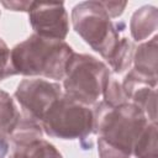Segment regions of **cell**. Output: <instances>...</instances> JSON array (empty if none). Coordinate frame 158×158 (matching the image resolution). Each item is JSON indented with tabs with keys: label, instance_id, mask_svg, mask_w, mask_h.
<instances>
[{
	"label": "cell",
	"instance_id": "cell-20",
	"mask_svg": "<svg viewBox=\"0 0 158 158\" xmlns=\"http://www.w3.org/2000/svg\"><path fill=\"white\" fill-rule=\"evenodd\" d=\"M33 1H1V4L12 11H30Z\"/></svg>",
	"mask_w": 158,
	"mask_h": 158
},
{
	"label": "cell",
	"instance_id": "cell-4",
	"mask_svg": "<svg viewBox=\"0 0 158 158\" xmlns=\"http://www.w3.org/2000/svg\"><path fill=\"white\" fill-rule=\"evenodd\" d=\"M110 77L104 62L90 54L73 53L63 78L64 94L85 106H95Z\"/></svg>",
	"mask_w": 158,
	"mask_h": 158
},
{
	"label": "cell",
	"instance_id": "cell-21",
	"mask_svg": "<svg viewBox=\"0 0 158 158\" xmlns=\"http://www.w3.org/2000/svg\"><path fill=\"white\" fill-rule=\"evenodd\" d=\"M7 151H9V144L6 139H0V158H5Z\"/></svg>",
	"mask_w": 158,
	"mask_h": 158
},
{
	"label": "cell",
	"instance_id": "cell-19",
	"mask_svg": "<svg viewBox=\"0 0 158 158\" xmlns=\"http://www.w3.org/2000/svg\"><path fill=\"white\" fill-rule=\"evenodd\" d=\"M107 15L111 17V19H115V17H118L122 15L127 2L126 1H101Z\"/></svg>",
	"mask_w": 158,
	"mask_h": 158
},
{
	"label": "cell",
	"instance_id": "cell-3",
	"mask_svg": "<svg viewBox=\"0 0 158 158\" xmlns=\"http://www.w3.org/2000/svg\"><path fill=\"white\" fill-rule=\"evenodd\" d=\"M74 31L104 59H109L120 42V27L114 23L101 1H83L72 10Z\"/></svg>",
	"mask_w": 158,
	"mask_h": 158
},
{
	"label": "cell",
	"instance_id": "cell-17",
	"mask_svg": "<svg viewBox=\"0 0 158 158\" xmlns=\"http://www.w3.org/2000/svg\"><path fill=\"white\" fill-rule=\"evenodd\" d=\"M16 75L11 63V51L2 38H0V81Z\"/></svg>",
	"mask_w": 158,
	"mask_h": 158
},
{
	"label": "cell",
	"instance_id": "cell-2",
	"mask_svg": "<svg viewBox=\"0 0 158 158\" xmlns=\"http://www.w3.org/2000/svg\"><path fill=\"white\" fill-rule=\"evenodd\" d=\"M93 112L94 133L131 156L137 137L149 122L144 112L132 102L111 106L105 101L98 102Z\"/></svg>",
	"mask_w": 158,
	"mask_h": 158
},
{
	"label": "cell",
	"instance_id": "cell-14",
	"mask_svg": "<svg viewBox=\"0 0 158 158\" xmlns=\"http://www.w3.org/2000/svg\"><path fill=\"white\" fill-rule=\"evenodd\" d=\"M42 135H43V130H42L41 123L31 118L23 117L20 112V118L16 126L14 127V130L11 131L9 138L14 146V144H20V143H26V142H31L35 139H40L42 138Z\"/></svg>",
	"mask_w": 158,
	"mask_h": 158
},
{
	"label": "cell",
	"instance_id": "cell-11",
	"mask_svg": "<svg viewBox=\"0 0 158 158\" xmlns=\"http://www.w3.org/2000/svg\"><path fill=\"white\" fill-rule=\"evenodd\" d=\"M9 158H63L60 152L48 141L40 138L26 143L14 144Z\"/></svg>",
	"mask_w": 158,
	"mask_h": 158
},
{
	"label": "cell",
	"instance_id": "cell-6",
	"mask_svg": "<svg viewBox=\"0 0 158 158\" xmlns=\"http://www.w3.org/2000/svg\"><path fill=\"white\" fill-rule=\"evenodd\" d=\"M63 94L58 83L44 79H23L15 90V99L21 106V115L42 122L52 104Z\"/></svg>",
	"mask_w": 158,
	"mask_h": 158
},
{
	"label": "cell",
	"instance_id": "cell-5",
	"mask_svg": "<svg viewBox=\"0 0 158 158\" xmlns=\"http://www.w3.org/2000/svg\"><path fill=\"white\" fill-rule=\"evenodd\" d=\"M41 126L43 132L51 137L84 142L89 135L94 133V112L89 106L63 93L46 112Z\"/></svg>",
	"mask_w": 158,
	"mask_h": 158
},
{
	"label": "cell",
	"instance_id": "cell-16",
	"mask_svg": "<svg viewBox=\"0 0 158 158\" xmlns=\"http://www.w3.org/2000/svg\"><path fill=\"white\" fill-rule=\"evenodd\" d=\"M102 98H104L102 101H105L106 104H109L111 106H118L121 104L128 102L125 96V93L122 90L121 83L114 77H110L109 81L104 89Z\"/></svg>",
	"mask_w": 158,
	"mask_h": 158
},
{
	"label": "cell",
	"instance_id": "cell-13",
	"mask_svg": "<svg viewBox=\"0 0 158 158\" xmlns=\"http://www.w3.org/2000/svg\"><path fill=\"white\" fill-rule=\"evenodd\" d=\"M157 137V122H148L137 137L132 148V154L136 158H158Z\"/></svg>",
	"mask_w": 158,
	"mask_h": 158
},
{
	"label": "cell",
	"instance_id": "cell-15",
	"mask_svg": "<svg viewBox=\"0 0 158 158\" xmlns=\"http://www.w3.org/2000/svg\"><path fill=\"white\" fill-rule=\"evenodd\" d=\"M133 52H135L133 43L127 37H121L115 51L107 59L111 69L116 74H121V73L128 70L132 64Z\"/></svg>",
	"mask_w": 158,
	"mask_h": 158
},
{
	"label": "cell",
	"instance_id": "cell-8",
	"mask_svg": "<svg viewBox=\"0 0 158 158\" xmlns=\"http://www.w3.org/2000/svg\"><path fill=\"white\" fill-rule=\"evenodd\" d=\"M121 86L127 101L138 106L149 122H157V81L138 74L131 68Z\"/></svg>",
	"mask_w": 158,
	"mask_h": 158
},
{
	"label": "cell",
	"instance_id": "cell-10",
	"mask_svg": "<svg viewBox=\"0 0 158 158\" xmlns=\"http://www.w3.org/2000/svg\"><path fill=\"white\" fill-rule=\"evenodd\" d=\"M158 26L157 7L152 5H144L137 9L130 21L131 36L135 41H144L153 35Z\"/></svg>",
	"mask_w": 158,
	"mask_h": 158
},
{
	"label": "cell",
	"instance_id": "cell-1",
	"mask_svg": "<svg viewBox=\"0 0 158 158\" xmlns=\"http://www.w3.org/2000/svg\"><path fill=\"white\" fill-rule=\"evenodd\" d=\"M73 53L64 41L33 33L11 49V63L16 74L60 80Z\"/></svg>",
	"mask_w": 158,
	"mask_h": 158
},
{
	"label": "cell",
	"instance_id": "cell-7",
	"mask_svg": "<svg viewBox=\"0 0 158 158\" xmlns=\"http://www.w3.org/2000/svg\"><path fill=\"white\" fill-rule=\"evenodd\" d=\"M28 19L35 33L63 41L69 31V17L63 2L33 1L28 11Z\"/></svg>",
	"mask_w": 158,
	"mask_h": 158
},
{
	"label": "cell",
	"instance_id": "cell-9",
	"mask_svg": "<svg viewBox=\"0 0 158 158\" xmlns=\"http://www.w3.org/2000/svg\"><path fill=\"white\" fill-rule=\"evenodd\" d=\"M157 36L141 43L133 52V70L138 74L157 81V58H158V41Z\"/></svg>",
	"mask_w": 158,
	"mask_h": 158
},
{
	"label": "cell",
	"instance_id": "cell-18",
	"mask_svg": "<svg viewBox=\"0 0 158 158\" xmlns=\"http://www.w3.org/2000/svg\"><path fill=\"white\" fill-rule=\"evenodd\" d=\"M98 152L99 158H130V154L110 146L101 138H98Z\"/></svg>",
	"mask_w": 158,
	"mask_h": 158
},
{
	"label": "cell",
	"instance_id": "cell-12",
	"mask_svg": "<svg viewBox=\"0 0 158 158\" xmlns=\"http://www.w3.org/2000/svg\"><path fill=\"white\" fill-rule=\"evenodd\" d=\"M20 118L14 99L2 89H0V139L9 138L11 131Z\"/></svg>",
	"mask_w": 158,
	"mask_h": 158
}]
</instances>
